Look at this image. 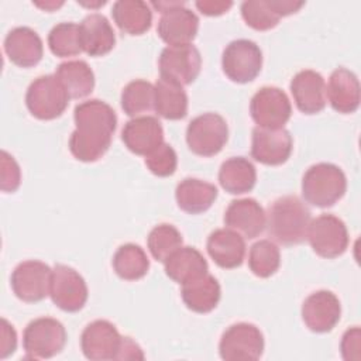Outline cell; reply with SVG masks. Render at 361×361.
Returning a JSON list of instances; mask_svg holds the SVG:
<instances>
[{"label":"cell","instance_id":"6da1fadb","mask_svg":"<svg viewBox=\"0 0 361 361\" xmlns=\"http://www.w3.org/2000/svg\"><path fill=\"white\" fill-rule=\"evenodd\" d=\"M76 128L69 138L71 154L82 162L100 159L110 148L117 116L110 104L99 99L79 103L73 110Z\"/></svg>","mask_w":361,"mask_h":361},{"label":"cell","instance_id":"7a4b0ae2","mask_svg":"<svg viewBox=\"0 0 361 361\" xmlns=\"http://www.w3.org/2000/svg\"><path fill=\"white\" fill-rule=\"evenodd\" d=\"M312 221L309 207L295 195L274 200L267 213L268 234L282 245H296L307 238Z\"/></svg>","mask_w":361,"mask_h":361},{"label":"cell","instance_id":"3957f363","mask_svg":"<svg viewBox=\"0 0 361 361\" xmlns=\"http://www.w3.org/2000/svg\"><path fill=\"white\" fill-rule=\"evenodd\" d=\"M347 190V178L341 168L329 162L312 165L302 178V195L316 207H330Z\"/></svg>","mask_w":361,"mask_h":361},{"label":"cell","instance_id":"277c9868","mask_svg":"<svg viewBox=\"0 0 361 361\" xmlns=\"http://www.w3.org/2000/svg\"><path fill=\"white\" fill-rule=\"evenodd\" d=\"M161 13L157 32L168 47L190 44L199 31V17L183 1H152Z\"/></svg>","mask_w":361,"mask_h":361},{"label":"cell","instance_id":"5b68a950","mask_svg":"<svg viewBox=\"0 0 361 361\" xmlns=\"http://www.w3.org/2000/svg\"><path fill=\"white\" fill-rule=\"evenodd\" d=\"M69 94L55 75H44L34 79L25 93L28 111L39 120H54L66 110Z\"/></svg>","mask_w":361,"mask_h":361},{"label":"cell","instance_id":"8992f818","mask_svg":"<svg viewBox=\"0 0 361 361\" xmlns=\"http://www.w3.org/2000/svg\"><path fill=\"white\" fill-rule=\"evenodd\" d=\"M66 344V330L54 317L31 320L23 333V347L27 358L44 360L59 354Z\"/></svg>","mask_w":361,"mask_h":361},{"label":"cell","instance_id":"52a82bcc","mask_svg":"<svg viewBox=\"0 0 361 361\" xmlns=\"http://www.w3.org/2000/svg\"><path fill=\"white\" fill-rule=\"evenodd\" d=\"M227 138V123L217 113H203L195 117L186 128L188 147L199 157H213L219 154L226 145Z\"/></svg>","mask_w":361,"mask_h":361},{"label":"cell","instance_id":"ba28073f","mask_svg":"<svg viewBox=\"0 0 361 361\" xmlns=\"http://www.w3.org/2000/svg\"><path fill=\"white\" fill-rule=\"evenodd\" d=\"M261 330L252 323H235L224 330L219 343L220 357L226 361H255L264 353Z\"/></svg>","mask_w":361,"mask_h":361},{"label":"cell","instance_id":"9c48e42d","mask_svg":"<svg viewBox=\"0 0 361 361\" xmlns=\"http://www.w3.org/2000/svg\"><path fill=\"white\" fill-rule=\"evenodd\" d=\"M224 75L235 83L254 80L262 68V51L251 39L240 38L226 45L221 55Z\"/></svg>","mask_w":361,"mask_h":361},{"label":"cell","instance_id":"30bf717a","mask_svg":"<svg viewBox=\"0 0 361 361\" xmlns=\"http://www.w3.org/2000/svg\"><path fill=\"white\" fill-rule=\"evenodd\" d=\"M313 251L323 258H337L348 247V231L341 219L334 214H320L312 219L307 238Z\"/></svg>","mask_w":361,"mask_h":361},{"label":"cell","instance_id":"8fae6325","mask_svg":"<svg viewBox=\"0 0 361 361\" xmlns=\"http://www.w3.org/2000/svg\"><path fill=\"white\" fill-rule=\"evenodd\" d=\"M250 114L257 127L283 128L290 118L292 106L282 89L264 86L251 97Z\"/></svg>","mask_w":361,"mask_h":361},{"label":"cell","instance_id":"7c38bea8","mask_svg":"<svg viewBox=\"0 0 361 361\" xmlns=\"http://www.w3.org/2000/svg\"><path fill=\"white\" fill-rule=\"evenodd\" d=\"M87 285L83 276L72 267L56 264L52 268L49 296L63 312H79L87 300Z\"/></svg>","mask_w":361,"mask_h":361},{"label":"cell","instance_id":"4fadbf2b","mask_svg":"<svg viewBox=\"0 0 361 361\" xmlns=\"http://www.w3.org/2000/svg\"><path fill=\"white\" fill-rule=\"evenodd\" d=\"M158 66L161 78L185 86L197 79L202 69V56L192 44L166 47L159 55Z\"/></svg>","mask_w":361,"mask_h":361},{"label":"cell","instance_id":"5bb4252c","mask_svg":"<svg viewBox=\"0 0 361 361\" xmlns=\"http://www.w3.org/2000/svg\"><path fill=\"white\" fill-rule=\"evenodd\" d=\"M51 275L52 269L45 262L37 259L23 261L11 272V289L23 302H41L49 295Z\"/></svg>","mask_w":361,"mask_h":361},{"label":"cell","instance_id":"9a60e30c","mask_svg":"<svg viewBox=\"0 0 361 361\" xmlns=\"http://www.w3.org/2000/svg\"><path fill=\"white\" fill-rule=\"evenodd\" d=\"M123 336L109 320H94L89 323L80 336L83 355L92 361L118 360Z\"/></svg>","mask_w":361,"mask_h":361},{"label":"cell","instance_id":"2e32d148","mask_svg":"<svg viewBox=\"0 0 361 361\" xmlns=\"http://www.w3.org/2000/svg\"><path fill=\"white\" fill-rule=\"evenodd\" d=\"M293 148V140L286 128H262L252 130L251 157L264 165L285 164Z\"/></svg>","mask_w":361,"mask_h":361},{"label":"cell","instance_id":"e0dca14e","mask_svg":"<svg viewBox=\"0 0 361 361\" xmlns=\"http://www.w3.org/2000/svg\"><path fill=\"white\" fill-rule=\"evenodd\" d=\"M341 316V305L331 290H316L302 305V319L314 333L331 331Z\"/></svg>","mask_w":361,"mask_h":361},{"label":"cell","instance_id":"ac0fdd59","mask_svg":"<svg viewBox=\"0 0 361 361\" xmlns=\"http://www.w3.org/2000/svg\"><path fill=\"white\" fill-rule=\"evenodd\" d=\"M300 7V1L292 0H247L241 4V16L251 28L267 31L276 27L281 17L293 14Z\"/></svg>","mask_w":361,"mask_h":361},{"label":"cell","instance_id":"d6986e66","mask_svg":"<svg viewBox=\"0 0 361 361\" xmlns=\"http://www.w3.org/2000/svg\"><path fill=\"white\" fill-rule=\"evenodd\" d=\"M290 93L296 107L305 114L320 113L327 103L324 78L312 69L298 72L290 80Z\"/></svg>","mask_w":361,"mask_h":361},{"label":"cell","instance_id":"ffe728a7","mask_svg":"<svg viewBox=\"0 0 361 361\" xmlns=\"http://www.w3.org/2000/svg\"><path fill=\"white\" fill-rule=\"evenodd\" d=\"M121 140L131 152L147 157L164 142V128L157 117H134L124 124Z\"/></svg>","mask_w":361,"mask_h":361},{"label":"cell","instance_id":"44dd1931","mask_svg":"<svg viewBox=\"0 0 361 361\" xmlns=\"http://www.w3.org/2000/svg\"><path fill=\"white\" fill-rule=\"evenodd\" d=\"M224 224L245 238H255L265 228L267 213L255 199H237L226 209Z\"/></svg>","mask_w":361,"mask_h":361},{"label":"cell","instance_id":"7402d4cb","mask_svg":"<svg viewBox=\"0 0 361 361\" xmlns=\"http://www.w3.org/2000/svg\"><path fill=\"white\" fill-rule=\"evenodd\" d=\"M4 52L14 65L31 68L42 59V39L30 27H16L4 38Z\"/></svg>","mask_w":361,"mask_h":361},{"label":"cell","instance_id":"603a6c76","mask_svg":"<svg viewBox=\"0 0 361 361\" xmlns=\"http://www.w3.org/2000/svg\"><path fill=\"white\" fill-rule=\"evenodd\" d=\"M326 96L336 111L341 114L354 113L358 109L361 100V90L357 75L345 68L334 69L326 86Z\"/></svg>","mask_w":361,"mask_h":361},{"label":"cell","instance_id":"cb8c5ba5","mask_svg":"<svg viewBox=\"0 0 361 361\" xmlns=\"http://www.w3.org/2000/svg\"><path fill=\"white\" fill-rule=\"evenodd\" d=\"M206 248L210 258L224 269L240 267L245 257L244 237L227 227L212 231L207 237Z\"/></svg>","mask_w":361,"mask_h":361},{"label":"cell","instance_id":"d4e9b609","mask_svg":"<svg viewBox=\"0 0 361 361\" xmlns=\"http://www.w3.org/2000/svg\"><path fill=\"white\" fill-rule=\"evenodd\" d=\"M82 49L90 56H103L116 45V32L100 13L86 16L79 24Z\"/></svg>","mask_w":361,"mask_h":361},{"label":"cell","instance_id":"484cf974","mask_svg":"<svg viewBox=\"0 0 361 361\" xmlns=\"http://www.w3.org/2000/svg\"><path fill=\"white\" fill-rule=\"evenodd\" d=\"M164 265L166 276L180 285L200 278L209 271L207 261L202 252L189 245L179 247L166 258Z\"/></svg>","mask_w":361,"mask_h":361},{"label":"cell","instance_id":"4316f807","mask_svg":"<svg viewBox=\"0 0 361 361\" xmlns=\"http://www.w3.org/2000/svg\"><path fill=\"white\" fill-rule=\"evenodd\" d=\"M217 188L206 180L186 178L180 180L175 190L178 207L189 214H199L212 207L217 199Z\"/></svg>","mask_w":361,"mask_h":361},{"label":"cell","instance_id":"83f0119b","mask_svg":"<svg viewBox=\"0 0 361 361\" xmlns=\"http://www.w3.org/2000/svg\"><path fill=\"white\" fill-rule=\"evenodd\" d=\"M180 296L188 309L195 313H209L220 302L221 288L217 279L209 272L200 278L182 285Z\"/></svg>","mask_w":361,"mask_h":361},{"label":"cell","instance_id":"f1b7e54d","mask_svg":"<svg viewBox=\"0 0 361 361\" xmlns=\"http://www.w3.org/2000/svg\"><path fill=\"white\" fill-rule=\"evenodd\" d=\"M111 16L116 25L128 35L147 32L152 23V11L142 0H118L113 4Z\"/></svg>","mask_w":361,"mask_h":361},{"label":"cell","instance_id":"f546056e","mask_svg":"<svg viewBox=\"0 0 361 361\" xmlns=\"http://www.w3.org/2000/svg\"><path fill=\"white\" fill-rule=\"evenodd\" d=\"M220 186L231 195H243L254 189L257 171L252 162L244 157L226 159L219 169Z\"/></svg>","mask_w":361,"mask_h":361},{"label":"cell","instance_id":"4dcf8cb0","mask_svg":"<svg viewBox=\"0 0 361 361\" xmlns=\"http://www.w3.org/2000/svg\"><path fill=\"white\" fill-rule=\"evenodd\" d=\"M154 110L166 120H180L188 114V94L183 86L159 78L154 85Z\"/></svg>","mask_w":361,"mask_h":361},{"label":"cell","instance_id":"1f68e13d","mask_svg":"<svg viewBox=\"0 0 361 361\" xmlns=\"http://www.w3.org/2000/svg\"><path fill=\"white\" fill-rule=\"evenodd\" d=\"M55 76L61 80L71 99L89 96L94 89V73L85 61H66L58 65Z\"/></svg>","mask_w":361,"mask_h":361},{"label":"cell","instance_id":"d6a6232c","mask_svg":"<svg viewBox=\"0 0 361 361\" xmlns=\"http://www.w3.org/2000/svg\"><path fill=\"white\" fill-rule=\"evenodd\" d=\"M111 265L121 279L137 281L147 275L149 269V259L140 245L128 243L117 248L113 255Z\"/></svg>","mask_w":361,"mask_h":361},{"label":"cell","instance_id":"836d02e7","mask_svg":"<svg viewBox=\"0 0 361 361\" xmlns=\"http://www.w3.org/2000/svg\"><path fill=\"white\" fill-rule=\"evenodd\" d=\"M121 109L130 117L154 109V85L144 79H135L127 83L121 92Z\"/></svg>","mask_w":361,"mask_h":361},{"label":"cell","instance_id":"e575fe53","mask_svg":"<svg viewBox=\"0 0 361 361\" xmlns=\"http://www.w3.org/2000/svg\"><path fill=\"white\" fill-rule=\"evenodd\" d=\"M281 265V252L278 245L271 240L254 243L248 254V267L258 278L272 276Z\"/></svg>","mask_w":361,"mask_h":361},{"label":"cell","instance_id":"d590c367","mask_svg":"<svg viewBox=\"0 0 361 361\" xmlns=\"http://www.w3.org/2000/svg\"><path fill=\"white\" fill-rule=\"evenodd\" d=\"M48 47L55 56L68 58L80 54V28L75 23H59L48 34Z\"/></svg>","mask_w":361,"mask_h":361},{"label":"cell","instance_id":"8d00e7d4","mask_svg":"<svg viewBox=\"0 0 361 361\" xmlns=\"http://www.w3.org/2000/svg\"><path fill=\"white\" fill-rule=\"evenodd\" d=\"M147 244L151 255L157 261L165 262L172 252H175L179 247H182V234L175 226L162 223L155 226L149 231Z\"/></svg>","mask_w":361,"mask_h":361},{"label":"cell","instance_id":"74e56055","mask_svg":"<svg viewBox=\"0 0 361 361\" xmlns=\"http://www.w3.org/2000/svg\"><path fill=\"white\" fill-rule=\"evenodd\" d=\"M145 165L157 176H171L176 171L178 155L169 144L162 142L145 157Z\"/></svg>","mask_w":361,"mask_h":361},{"label":"cell","instance_id":"f35d334b","mask_svg":"<svg viewBox=\"0 0 361 361\" xmlns=\"http://www.w3.org/2000/svg\"><path fill=\"white\" fill-rule=\"evenodd\" d=\"M0 168V189L6 193L16 192L21 183V171L14 157L4 149L1 151Z\"/></svg>","mask_w":361,"mask_h":361},{"label":"cell","instance_id":"ab89813d","mask_svg":"<svg viewBox=\"0 0 361 361\" xmlns=\"http://www.w3.org/2000/svg\"><path fill=\"white\" fill-rule=\"evenodd\" d=\"M360 338H361V333H360V327L357 326L353 329H348L343 334L340 350L344 360L351 361V360L360 358Z\"/></svg>","mask_w":361,"mask_h":361},{"label":"cell","instance_id":"60d3db41","mask_svg":"<svg viewBox=\"0 0 361 361\" xmlns=\"http://www.w3.org/2000/svg\"><path fill=\"white\" fill-rule=\"evenodd\" d=\"M17 348V333L14 327L1 319V340H0V358H7Z\"/></svg>","mask_w":361,"mask_h":361},{"label":"cell","instance_id":"b9f144b4","mask_svg":"<svg viewBox=\"0 0 361 361\" xmlns=\"http://www.w3.org/2000/svg\"><path fill=\"white\" fill-rule=\"evenodd\" d=\"M233 3L231 1H217V0H203V1H196V7L199 11L204 16L214 17V16H221L231 8Z\"/></svg>","mask_w":361,"mask_h":361},{"label":"cell","instance_id":"7bdbcfd3","mask_svg":"<svg viewBox=\"0 0 361 361\" xmlns=\"http://www.w3.org/2000/svg\"><path fill=\"white\" fill-rule=\"evenodd\" d=\"M118 360H144V353L141 347L131 337L123 336Z\"/></svg>","mask_w":361,"mask_h":361},{"label":"cell","instance_id":"ee69618b","mask_svg":"<svg viewBox=\"0 0 361 361\" xmlns=\"http://www.w3.org/2000/svg\"><path fill=\"white\" fill-rule=\"evenodd\" d=\"M34 4H35L37 7H41V8H44L45 11H52V10L58 8V7H61V6L63 4V1H45V3H39V1H35Z\"/></svg>","mask_w":361,"mask_h":361}]
</instances>
